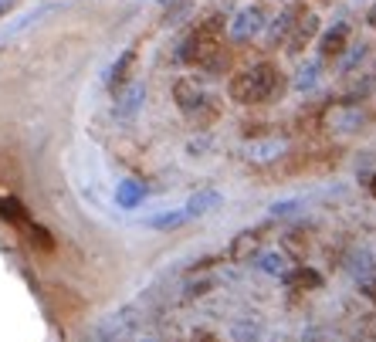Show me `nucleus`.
<instances>
[{
  "label": "nucleus",
  "instance_id": "20e7f679",
  "mask_svg": "<svg viewBox=\"0 0 376 342\" xmlns=\"http://www.w3.org/2000/svg\"><path fill=\"white\" fill-rule=\"evenodd\" d=\"M264 27H268V18H264L261 7H241L234 18L227 20V38L234 44H247V41L258 38Z\"/></svg>",
  "mask_w": 376,
  "mask_h": 342
},
{
  "label": "nucleus",
  "instance_id": "4be33fe9",
  "mask_svg": "<svg viewBox=\"0 0 376 342\" xmlns=\"http://www.w3.org/2000/svg\"><path fill=\"white\" fill-rule=\"evenodd\" d=\"M359 183H363V187L376 197V173H359Z\"/></svg>",
  "mask_w": 376,
  "mask_h": 342
},
{
  "label": "nucleus",
  "instance_id": "4468645a",
  "mask_svg": "<svg viewBox=\"0 0 376 342\" xmlns=\"http://www.w3.org/2000/svg\"><path fill=\"white\" fill-rule=\"evenodd\" d=\"M221 200H224V197H221L217 190H197L187 200V207L183 210H187V217H200V213H207V210L221 207Z\"/></svg>",
  "mask_w": 376,
  "mask_h": 342
},
{
  "label": "nucleus",
  "instance_id": "f3484780",
  "mask_svg": "<svg viewBox=\"0 0 376 342\" xmlns=\"http://www.w3.org/2000/svg\"><path fill=\"white\" fill-rule=\"evenodd\" d=\"M258 265H261V271H268V275H285V258L282 254H275V251L258 254Z\"/></svg>",
  "mask_w": 376,
  "mask_h": 342
},
{
  "label": "nucleus",
  "instance_id": "a878e982",
  "mask_svg": "<svg viewBox=\"0 0 376 342\" xmlns=\"http://www.w3.org/2000/svg\"><path fill=\"white\" fill-rule=\"evenodd\" d=\"M193 342H214V336H207V332H193Z\"/></svg>",
  "mask_w": 376,
  "mask_h": 342
},
{
  "label": "nucleus",
  "instance_id": "a211bd4d",
  "mask_svg": "<svg viewBox=\"0 0 376 342\" xmlns=\"http://www.w3.org/2000/svg\"><path fill=\"white\" fill-rule=\"evenodd\" d=\"M251 241H254V230H247V234H238V237L231 241V254H234V258H245L247 251H251Z\"/></svg>",
  "mask_w": 376,
  "mask_h": 342
},
{
  "label": "nucleus",
  "instance_id": "f8f14e48",
  "mask_svg": "<svg viewBox=\"0 0 376 342\" xmlns=\"http://www.w3.org/2000/svg\"><path fill=\"white\" fill-rule=\"evenodd\" d=\"M363 122H366L363 109H332V115H329V129H332V133H339V136L356 133Z\"/></svg>",
  "mask_w": 376,
  "mask_h": 342
},
{
  "label": "nucleus",
  "instance_id": "7ed1b4c3",
  "mask_svg": "<svg viewBox=\"0 0 376 342\" xmlns=\"http://www.w3.org/2000/svg\"><path fill=\"white\" fill-rule=\"evenodd\" d=\"M173 102H176V109L187 115L190 122H197V126H207V122H214V119L221 115V102L210 96L204 85H197V81H190V78H180V81L173 85Z\"/></svg>",
  "mask_w": 376,
  "mask_h": 342
},
{
  "label": "nucleus",
  "instance_id": "5701e85b",
  "mask_svg": "<svg viewBox=\"0 0 376 342\" xmlns=\"http://www.w3.org/2000/svg\"><path fill=\"white\" fill-rule=\"evenodd\" d=\"M359 288H363V295H370V298L376 302V282H373V278H370V282H363Z\"/></svg>",
  "mask_w": 376,
  "mask_h": 342
},
{
  "label": "nucleus",
  "instance_id": "f257e3e1",
  "mask_svg": "<svg viewBox=\"0 0 376 342\" xmlns=\"http://www.w3.org/2000/svg\"><path fill=\"white\" fill-rule=\"evenodd\" d=\"M282 85L285 78L275 61H254L245 72H238L231 78L227 92H231V98L238 105H264V102H275L282 96Z\"/></svg>",
  "mask_w": 376,
  "mask_h": 342
},
{
  "label": "nucleus",
  "instance_id": "0eeeda50",
  "mask_svg": "<svg viewBox=\"0 0 376 342\" xmlns=\"http://www.w3.org/2000/svg\"><path fill=\"white\" fill-rule=\"evenodd\" d=\"M302 14H305V7H302V4H292V7H285L282 14L271 20V27H268V44H271V48L285 44V41H288V34L295 31V24H299Z\"/></svg>",
  "mask_w": 376,
  "mask_h": 342
},
{
  "label": "nucleus",
  "instance_id": "9b49d317",
  "mask_svg": "<svg viewBox=\"0 0 376 342\" xmlns=\"http://www.w3.org/2000/svg\"><path fill=\"white\" fill-rule=\"evenodd\" d=\"M146 197H150V190H146V183H139V180H122L119 183V190H115V204L122 210H136L139 204H146Z\"/></svg>",
  "mask_w": 376,
  "mask_h": 342
},
{
  "label": "nucleus",
  "instance_id": "f03ea898",
  "mask_svg": "<svg viewBox=\"0 0 376 342\" xmlns=\"http://www.w3.org/2000/svg\"><path fill=\"white\" fill-rule=\"evenodd\" d=\"M214 55H221V41H217V20H200L193 24L183 41L176 44V65H207Z\"/></svg>",
  "mask_w": 376,
  "mask_h": 342
},
{
  "label": "nucleus",
  "instance_id": "aec40b11",
  "mask_svg": "<svg viewBox=\"0 0 376 342\" xmlns=\"http://www.w3.org/2000/svg\"><path fill=\"white\" fill-rule=\"evenodd\" d=\"M214 150V136L210 133H200L197 139H190V152H207Z\"/></svg>",
  "mask_w": 376,
  "mask_h": 342
},
{
  "label": "nucleus",
  "instance_id": "393cba45",
  "mask_svg": "<svg viewBox=\"0 0 376 342\" xmlns=\"http://www.w3.org/2000/svg\"><path fill=\"white\" fill-rule=\"evenodd\" d=\"M366 24H370V27H376V4L366 11Z\"/></svg>",
  "mask_w": 376,
  "mask_h": 342
},
{
  "label": "nucleus",
  "instance_id": "423d86ee",
  "mask_svg": "<svg viewBox=\"0 0 376 342\" xmlns=\"http://www.w3.org/2000/svg\"><path fill=\"white\" fill-rule=\"evenodd\" d=\"M346 44H349V24L346 20H336L322 31L319 38V58L322 61H332V58L346 55Z\"/></svg>",
  "mask_w": 376,
  "mask_h": 342
},
{
  "label": "nucleus",
  "instance_id": "b1692460",
  "mask_svg": "<svg viewBox=\"0 0 376 342\" xmlns=\"http://www.w3.org/2000/svg\"><path fill=\"white\" fill-rule=\"evenodd\" d=\"M14 7H18V0H0V18H4V14H11Z\"/></svg>",
  "mask_w": 376,
  "mask_h": 342
},
{
  "label": "nucleus",
  "instance_id": "ddd939ff",
  "mask_svg": "<svg viewBox=\"0 0 376 342\" xmlns=\"http://www.w3.org/2000/svg\"><path fill=\"white\" fill-rule=\"evenodd\" d=\"M319 81H322V58H309L292 78V88L295 92H312Z\"/></svg>",
  "mask_w": 376,
  "mask_h": 342
},
{
  "label": "nucleus",
  "instance_id": "9d476101",
  "mask_svg": "<svg viewBox=\"0 0 376 342\" xmlns=\"http://www.w3.org/2000/svg\"><path fill=\"white\" fill-rule=\"evenodd\" d=\"M316 31H319V18H316L312 11H305V14L299 18V24H295V31H292V34H288V41H285V48H288L292 55H299L302 48L316 38Z\"/></svg>",
  "mask_w": 376,
  "mask_h": 342
},
{
  "label": "nucleus",
  "instance_id": "6e6552de",
  "mask_svg": "<svg viewBox=\"0 0 376 342\" xmlns=\"http://www.w3.org/2000/svg\"><path fill=\"white\" fill-rule=\"evenodd\" d=\"M146 102V81H126L122 92H119V105H115V115L119 119H136L139 109Z\"/></svg>",
  "mask_w": 376,
  "mask_h": 342
},
{
  "label": "nucleus",
  "instance_id": "bb28decb",
  "mask_svg": "<svg viewBox=\"0 0 376 342\" xmlns=\"http://www.w3.org/2000/svg\"><path fill=\"white\" fill-rule=\"evenodd\" d=\"M143 342H153V339H143Z\"/></svg>",
  "mask_w": 376,
  "mask_h": 342
},
{
  "label": "nucleus",
  "instance_id": "39448f33",
  "mask_svg": "<svg viewBox=\"0 0 376 342\" xmlns=\"http://www.w3.org/2000/svg\"><path fill=\"white\" fill-rule=\"evenodd\" d=\"M285 152H288V143L278 139V136H261V139H254V143H247L245 146V159L247 163H275V159H282Z\"/></svg>",
  "mask_w": 376,
  "mask_h": 342
},
{
  "label": "nucleus",
  "instance_id": "dca6fc26",
  "mask_svg": "<svg viewBox=\"0 0 376 342\" xmlns=\"http://www.w3.org/2000/svg\"><path fill=\"white\" fill-rule=\"evenodd\" d=\"M183 221H190L187 210H167V213H156V217H150V228L153 230H169V228H180Z\"/></svg>",
  "mask_w": 376,
  "mask_h": 342
},
{
  "label": "nucleus",
  "instance_id": "2eb2a0df",
  "mask_svg": "<svg viewBox=\"0 0 376 342\" xmlns=\"http://www.w3.org/2000/svg\"><path fill=\"white\" fill-rule=\"evenodd\" d=\"M285 282L295 288V291H305V288H319L322 275L316 271V268H295V271H288V275H285Z\"/></svg>",
  "mask_w": 376,
  "mask_h": 342
},
{
  "label": "nucleus",
  "instance_id": "6ab92c4d",
  "mask_svg": "<svg viewBox=\"0 0 376 342\" xmlns=\"http://www.w3.org/2000/svg\"><path fill=\"white\" fill-rule=\"evenodd\" d=\"M363 58H366V44H356V48L349 51V58L342 61V72H353L356 65H363Z\"/></svg>",
  "mask_w": 376,
  "mask_h": 342
},
{
  "label": "nucleus",
  "instance_id": "1a4fd4ad",
  "mask_svg": "<svg viewBox=\"0 0 376 342\" xmlns=\"http://www.w3.org/2000/svg\"><path fill=\"white\" fill-rule=\"evenodd\" d=\"M132 65H136V51H122V55L105 68V88H109L112 96H119V92H122V85L129 81Z\"/></svg>",
  "mask_w": 376,
  "mask_h": 342
},
{
  "label": "nucleus",
  "instance_id": "412c9836",
  "mask_svg": "<svg viewBox=\"0 0 376 342\" xmlns=\"http://www.w3.org/2000/svg\"><path fill=\"white\" fill-rule=\"evenodd\" d=\"M299 200H282V204H271V217H282V213H295Z\"/></svg>",
  "mask_w": 376,
  "mask_h": 342
}]
</instances>
